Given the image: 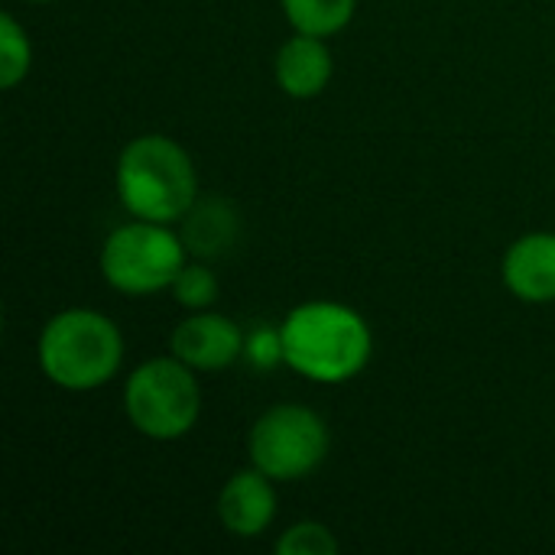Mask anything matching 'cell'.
Here are the masks:
<instances>
[{
	"mask_svg": "<svg viewBox=\"0 0 555 555\" xmlns=\"http://www.w3.org/2000/svg\"><path fill=\"white\" fill-rule=\"evenodd\" d=\"M276 553L283 555H328L338 553V540L328 533V527L322 524H296L289 527L280 540H276Z\"/></svg>",
	"mask_w": 555,
	"mask_h": 555,
	"instance_id": "2e32d148",
	"label": "cell"
},
{
	"mask_svg": "<svg viewBox=\"0 0 555 555\" xmlns=\"http://www.w3.org/2000/svg\"><path fill=\"white\" fill-rule=\"evenodd\" d=\"M218 293H221V283L215 276L211 267L205 263H185L172 283V296L182 309H192V312H202V309H211L218 302Z\"/></svg>",
	"mask_w": 555,
	"mask_h": 555,
	"instance_id": "5bb4252c",
	"label": "cell"
},
{
	"mask_svg": "<svg viewBox=\"0 0 555 555\" xmlns=\"http://www.w3.org/2000/svg\"><path fill=\"white\" fill-rule=\"evenodd\" d=\"M244 361L267 374L280 364H286V348H283V328H270V325H260V328H250L244 335Z\"/></svg>",
	"mask_w": 555,
	"mask_h": 555,
	"instance_id": "9a60e30c",
	"label": "cell"
},
{
	"mask_svg": "<svg viewBox=\"0 0 555 555\" xmlns=\"http://www.w3.org/2000/svg\"><path fill=\"white\" fill-rule=\"evenodd\" d=\"M124 413L130 426L156 442H172L192 433L202 413V387L195 380V371L169 358L143 361L124 387Z\"/></svg>",
	"mask_w": 555,
	"mask_h": 555,
	"instance_id": "277c9868",
	"label": "cell"
},
{
	"mask_svg": "<svg viewBox=\"0 0 555 555\" xmlns=\"http://www.w3.org/2000/svg\"><path fill=\"white\" fill-rule=\"evenodd\" d=\"M241 237H244V221H241L237 208L221 195L195 198V205L182 218L185 250L198 260L228 257L231 250H237Z\"/></svg>",
	"mask_w": 555,
	"mask_h": 555,
	"instance_id": "30bf717a",
	"label": "cell"
},
{
	"mask_svg": "<svg viewBox=\"0 0 555 555\" xmlns=\"http://www.w3.org/2000/svg\"><path fill=\"white\" fill-rule=\"evenodd\" d=\"M185 241L169 224L130 221L107 234L101 247V273L107 286L124 296H150L172 289L179 270L185 267Z\"/></svg>",
	"mask_w": 555,
	"mask_h": 555,
	"instance_id": "5b68a950",
	"label": "cell"
},
{
	"mask_svg": "<svg viewBox=\"0 0 555 555\" xmlns=\"http://www.w3.org/2000/svg\"><path fill=\"white\" fill-rule=\"evenodd\" d=\"M280 328L286 367L312 384H348L374 354V335L364 315L341 302H302Z\"/></svg>",
	"mask_w": 555,
	"mask_h": 555,
	"instance_id": "6da1fadb",
	"label": "cell"
},
{
	"mask_svg": "<svg viewBox=\"0 0 555 555\" xmlns=\"http://www.w3.org/2000/svg\"><path fill=\"white\" fill-rule=\"evenodd\" d=\"M332 436L325 420L299 403L270 406L250 429V465L273 481H302L328 455Z\"/></svg>",
	"mask_w": 555,
	"mask_h": 555,
	"instance_id": "8992f818",
	"label": "cell"
},
{
	"mask_svg": "<svg viewBox=\"0 0 555 555\" xmlns=\"http://www.w3.org/2000/svg\"><path fill=\"white\" fill-rule=\"evenodd\" d=\"M332 72H335V62H332L325 39L306 36V33H296L293 39H286L273 62L280 91L289 98H299V101L319 98L328 88Z\"/></svg>",
	"mask_w": 555,
	"mask_h": 555,
	"instance_id": "8fae6325",
	"label": "cell"
},
{
	"mask_svg": "<svg viewBox=\"0 0 555 555\" xmlns=\"http://www.w3.org/2000/svg\"><path fill=\"white\" fill-rule=\"evenodd\" d=\"M280 3H283V16L296 33L319 36V39L341 33L358 7V0H280Z\"/></svg>",
	"mask_w": 555,
	"mask_h": 555,
	"instance_id": "7c38bea8",
	"label": "cell"
},
{
	"mask_svg": "<svg viewBox=\"0 0 555 555\" xmlns=\"http://www.w3.org/2000/svg\"><path fill=\"white\" fill-rule=\"evenodd\" d=\"M117 198L143 221L176 224L198 198L192 156L163 133H143L120 150Z\"/></svg>",
	"mask_w": 555,
	"mask_h": 555,
	"instance_id": "7a4b0ae2",
	"label": "cell"
},
{
	"mask_svg": "<svg viewBox=\"0 0 555 555\" xmlns=\"http://www.w3.org/2000/svg\"><path fill=\"white\" fill-rule=\"evenodd\" d=\"M218 517H221V527L241 540H254L263 530H270L276 517L273 478H267L260 468L231 475L218 494Z\"/></svg>",
	"mask_w": 555,
	"mask_h": 555,
	"instance_id": "ba28073f",
	"label": "cell"
},
{
	"mask_svg": "<svg viewBox=\"0 0 555 555\" xmlns=\"http://www.w3.org/2000/svg\"><path fill=\"white\" fill-rule=\"evenodd\" d=\"M29 3H52V0H29Z\"/></svg>",
	"mask_w": 555,
	"mask_h": 555,
	"instance_id": "e0dca14e",
	"label": "cell"
},
{
	"mask_svg": "<svg viewBox=\"0 0 555 555\" xmlns=\"http://www.w3.org/2000/svg\"><path fill=\"white\" fill-rule=\"evenodd\" d=\"M504 286L520 302H555V234L533 231L514 241L504 254Z\"/></svg>",
	"mask_w": 555,
	"mask_h": 555,
	"instance_id": "9c48e42d",
	"label": "cell"
},
{
	"mask_svg": "<svg viewBox=\"0 0 555 555\" xmlns=\"http://www.w3.org/2000/svg\"><path fill=\"white\" fill-rule=\"evenodd\" d=\"M29 65H33L29 36L10 13H3L0 16V85L7 91L16 88L29 75Z\"/></svg>",
	"mask_w": 555,
	"mask_h": 555,
	"instance_id": "4fadbf2b",
	"label": "cell"
},
{
	"mask_svg": "<svg viewBox=\"0 0 555 555\" xmlns=\"http://www.w3.org/2000/svg\"><path fill=\"white\" fill-rule=\"evenodd\" d=\"M124 361V335L104 312L65 309L39 335V367L62 390H94L114 380Z\"/></svg>",
	"mask_w": 555,
	"mask_h": 555,
	"instance_id": "3957f363",
	"label": "cell"
},
{
	"mask_svg": "<svg viewBox=\"0 0 555 555\" xmlns=\"http://www.w3.org/2000/svg\"><path fill=\"white\" fill-rule=\"evenodd\" d=\"M169 348L192 371L211 374V371H224L237 358H244V332L228 315L202 309L176 325Z\"/></svg>",
	"mask_w": 555,
	"mask_h": 555,
	"instance_id": "52a82bcc",
	"label": "cell"
}]
</instances>
